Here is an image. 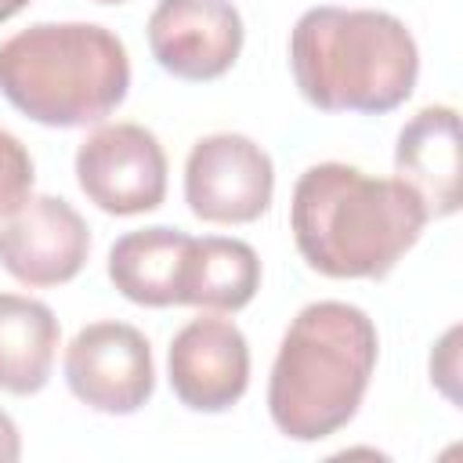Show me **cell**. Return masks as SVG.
I'll return each mask as SVG.
<instances>
[{"mask_svg":"<svg viewBox=\"0 0 463 463\" xmlns=\"http://www.w3.org/2000/svg\"><path fill=\"white\" fill-rule=\"evenodd\" d=\"M427 213L398 177L315 163L297 177L289 228L300 257L326 279H383L420 239Z\"/></svg>","mask_w":463,"mask_h":463,"instance_id":"1","label":"cell"},{"mask_svg":"<svg viewBox=\"0 0 463 463\" xmlns=\"http://www.w3.org/2000/svg\"><path fill=\"white\" fill-rule=\"evenodd\" d=\"M376 354L380 336L362 307L344 300L300 307L268 380V412L279 434L322 441L347 427L369 391Z\"/></svg>","mask_w":463,"mask_h":463,"instance_id":"2","label":"cell"},{"mask_svg":"<svg viewBox=\"0 0 463 463\" xmlns=\"http://www.w3.org/2000/svg\"><path fill=\"white\" fill-rule=\"evenodd\" d=\"M289 69L322 112L383 116L420 76V51L402 18L373 7H311L289 33Z\"/></svg>","mask_w":463,"mask_h":463,"instance_id":"3","label":"cell"},{"mask_svg":"<svg viewBox=\"0 0 463 463\" xmlns=\"http://www.w3.org/2000/svg\"><path fill=\"white\" fill-rule=\"evenodd\" d=\"M127 90V47L105 25L36 22L0 43V94L43 127L101 123Z\"/></svg>","mask_w":463,"mask_h":463,"instance_id":"4","label":"cell"},{"mask_svg":"<svg viewBox=\"0 0 463 463\" xmlns=\"http://www.w3.org/2000/svg\"><path fill=\"white\" fill-rule=\"evenodd\" d=\"M76 181L105 213H148L166 199V152L141 123H109L76 148Z\"/></svg>","mask_w":463,"mask_h":463,"instance_id":"5","label":"cell"},{"mask_svg":"<svg viewBox=\"0 0 463 463\" xmlns=\"http://www.w3.org/2000/svg\"><path fill=\"white\" fill-rule=\"evenodd\" d=\"M271 156L246 134L199 137L184 163V203L210 224H250L271 206Z\"/></svg>","mask_w":463,"mask_h":463,"instance_id":"6","label":"cell"},{"mask_svg":"<svg viewBox=\"0 0 463 463\" xmlns=\"http://www.w3.org/2000/svg\"><path fill=\"white\" fill-rule=\"evenodd\" d=\"M65 383L94 412L130 416L156 391L152 347L127 322H90L65 347Z\"/></svg>","mask_w":463,"mask_h":463,"instance_id":"7","label":"cell"},{"mask_svg":"<svg viewBox=\"0 0 463 463\" xmlns=\"http://www.w3.org/2000/svg\"><path fill=\"white\" fill-rule=\"evenodd\" d=\"M90 253L87 221L58 195H29L0 224V268L22 286H61Z\"/></svg>","mask_w":463,"mask_h":463,"instance_id":"8","label":"cell"},{"mask_svg":"<svg viewBox=\"0 0 463 463\" xmlns=\"http://www.w3.org/2000/svg\"><path fill=\"white\" fill-rule=\"evenodd\" d=\"M148 47L177 80H217L242 51V14L232 0H159L148 14Z\"/></svg>","mask_w":463,"mask_h":463,"instance_id":"9","label":"cell"},{"mask_svg":"<svg viewBox=\"0 0 463 463\" xmlns=\"http://www.w3.org/2000/svg\"><path fill=\"white\" fill-rule=\"evenodd\" d=\"M170 387L195 412H224L250 387V344L232 318H192L170 340Z\"/></svg>","mask_w":463,"mask_h":463,"instance_id":"10","label":"cell"},{"mask_svg":"<svg viewBox=\"0 0 463 463\" xmlns=\"http://www.w3.org/2000/svg\"><path fill=\"white\" fill-rule=\"evenodd\" d=\"M394 174L420 199L427 221L452 217L459 210L463 145L452 105H427L402 127L394 145Z\"/></svg>","mask_w":463,"mask_h":463,"instance_id":"11","label":"cell"},{"mask_svg":"<svg viewBox=\"0 0 463 463\" xmlns=\"http://www.w3.org/2000/svg\"><path fill=\"white\" fill-rule=\"evenodd\" d=\"M192 235L156 224L141 232H127L109 250V279L112 286L145 307H170L181 293L184 257Z\"/></svg>","mask_w":463,"mask_h":463,"instance_id":"12","label":"cell"},{"mask_svg":"<svg viewBox=\"0 0 463 463\" xmlns=\"http://www.w3.org/2000/svg\"><path fill=\"white\" fill-rule=\"evenodd\" d=\"M257 286H260V260L250 242L203 235L188 242L177 304H192L206 311H239L253 300Z\"/></svg>","mask_w":463,"mask_h":463,"instance_id":"13","label":"cell"},{"mask_svg":"<svg viewBox=\"0 0 463 463\" xmlns=\"http://www.w3.org/2000/svg\"><path fill=\"white\" fill-rule=\"evenodd\" d=\"M58 318L43 300L0 293V391L36 394L51 380L58 351Z\"/></svg>","mask_w":463,"mask_h":463,"instance_id":"14","label":"cell"},{"mask_svg":"<svg viewBox=\"0 0 463 463\" xmlns=\"http://www.w3.org/2000/svg\"><path fill=\"white\" fill-rule=\"evenodd\" d=\"M33 156L29 148L0 127V217H11L33 192Z\"/></svg>","mask_w":463,"mask_h":463,"instance_id":"15","label":"cell"},{"mask_svg":"<svg viewBox=\"0 0 463 463\" xmlns=\"http://www.w3.org/2000/svg\"><path fill=\"white\" fill-rule=\"evenodd\" d=\"M22 456V438H18V427L14 420L0 409V463H14Z\"/></svg>","mask_w":463,"mask_h":463,"instance_id":"16","label":"cell"},{"mask_svg":"<svg viewBox=\"0 0 463 463\" xmlns=\"http://www.w3.org/2000/svg\"><path fill=\"white\" fill-rule=\"evenodd\" d=\"M29 0H0V22H7V18H14L22 7H25Z\"/></svg>","mask_w":463,"mask_h":463,"instance_id":"17","label":"cell"},{"mask_svg":"<svg viewBox=\"0 0 463 463\" xmlns=\"http://www.w3.org/2000/svg\"><path fill=\"white\" fill-rule=\"evenodd\" d=\"M94 4H127V0H94Z\"/></svg>","mask_w":463,"mask_h":463,"instance_id":"18","label":"cell"}]
</instances>
